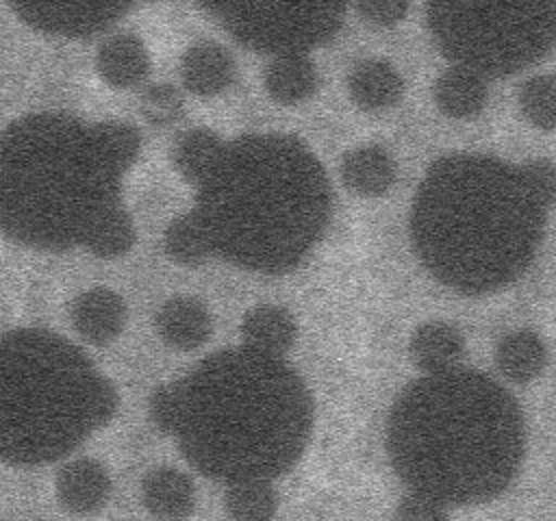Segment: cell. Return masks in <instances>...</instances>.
Returning <instances> with one entry per match:
<instances>
[{
	"label": "cell",
	"instance_id": "cell-1",
	"mask_svg": "<svg viewBox=\"0 0 556 521\" xmlns=\"http://www.w3.org/2000/svg\"><path fill=\"white\" fill-rule=\"evenodd\" d=\"M148 415L200 473L226 484L274 480L308 445L313 397L285 358L237 345L156 386Z\"/></svg>",
	"mask_w": 556,
	"mask_h": 521
},
{
	"label": "cell",
	"instance_id": "cell-2",
	"mask_svg": "<svg viewBox=\"0 0 556 521\" xmlns=\"http://www.w3.org/2000/svg\"><path fill=\"white\" fill-rule=\"evenodd\" d=\"M384 445L408 491L447 506L482 504L519 473L526 421L500 382L460 365L421 373L397 393Z\"/></svg>",
	"mask_w": 556,
	"mask_h": 521
},
{
	"label": "cell",
	"instance_id": "cell-3",
	"mask_svg": "<svg viewBox=\"0 0 556 521\" xmlns=\"http://www.w3.org/2000/svg\"><path fill=\"white\" fill-rule=\"evenodd\" d=\"M547 213L521 165L493 154L452 152L421 176L408 234L434 280L465 295H484L530 267Z\"/></svg>",
	"mask_w": 556,
	"mask_h": 521
},
{
	"label": "cell",
	"instance_id": "cell-4",
	"mask_svg": "<svg viewBox=\"0 0 556 521\" xmlns=\"http://www.w3.org/2000/svg\"><path fill=\"white\" fill-rule=\"evenodd\" d=\"M141 137L126 122L41 111L13 119L0 139V226L22 245L63 252L119 204Z\"/></svg>",
	"mask_w": 556,
	"mask_h": 521
},
{
	"label": "cell",
	"instance_id": "cell-5",
	"mask_svg": "<svg viewBox=\"0 0 556 521\" xmlns=\"http://www.w3.org/2000/svg\"><path fill=\"white\" fill-rule=\"evenodd\" d=\"M332 208L315 152L287 132H248L226 143L198 185L195 213L215 256L258 274H287L321 239Z\"/></svg>",
	"mask_w": 556,
	"mask_h": 521
},
{
	"label": "cell",
	"instance_id": "cell-6",
	"mask_svg": "<svg viewBox=\"0 0 556 521\" xmlns=\"http://www.w3.org/2000/svg\"><path fill=\"white\" fill-rule=\"evenodd\" d=\"M117 410L115 386L87 354L43 328L4 332L0 345V454L9 465L54 462Z\"/></svg>",
	"mask_w": 556,
	"mask_h": 521
},
{
	"label": "cell",
	"instance_id": "cell-7",
	"mask_svg": "<svg viewBox=\"0 0 556 521\" xmlns=\"http://www.w3.org/2000/svg\"><path fill=\"white\" fill-rule=\"evenodd\" d=\"M426 22L452 65L515 74L556 48V2H430Z\"/></svg>",
	"mask_w": 556,
	"mask_h": 521
},
{
	"label": "cell",
	"instance_id": "cell-8",
	"mask_svg": "<svg viewBox=\"0 0 556 521\" xmlns=\"http://www.w3.org/2000/svg\"><path fill=\"white\" fill-rule=\"evenodd\" d=\"M204 9L239 43L271 56L308 54L337 35L345 15L343 4L330 2H224Z\"/></svg>",
	"mask_w": 556,
	"mask_h": 521
},
{
	"label": "cell",
	"instance_id": "cell-9",
	"mask_svg": "<svg viewBox=\"0 0 556 521\" xmlns=\"http://www.w3.org/2000/svg\"><path fill=\"white\" fill-rule=\"evenodd\" d=\"M9 7L33 28L63 37H87L109 28L130 7L98 0H9Z\"/></svg>",
	"mask_w": 556,
	"mask_h": 521
},
{
	"label": "cell",
	"instance_id": "cell-10",
	"mask_svg": "<svg viewBox=\"0 0 556 521\" xmlns=\"http://www.w3.org/2000/svg\"><path fill=\"white\" fill-rule=\"evenodd\" d=\"M126 300L109 287H89L70 304V321L74 332L91 345L113 343L126 328Z\"/></svg>",
	"mask_w": 556,
	"mask_h": 521
},
{
	"label": "cell",
	"instance_id": "cell-11",
	"mask_svg": "<svg viewBox=\"0 0 556 521\" xmlns=\"http://www.w3.org/2000/svg\"><path fill=\"white\" fill-rule=\"evenodd\" d=\"M113 480L96 458H74L54 478V495L63 510L87 517L102 510L111 497Z\"/></svg>",
	"mask_w": 556,
	"mask_h": 521
},
{
	"label": "cell",
	"instance_id": "cell-12",
	"mask_svg": "<svg viewBox=\"0 0 556 521\" xmlns=\"http://www.w3.org/2000/svg\"><path fill=\"white\" fill-rule=\"evenodd\" d=\"M178 69L187 91L211 98L235 82L237 61L224 43L215 39H198L185 48Z\"/></svg>",
	"mask_w": 556,
	"mask_h": 521
},
{
	"label": "cell",
	"instance_id": "cell-13",
	"mask_svg": "<svg viewBox=\"0 0 556 521\" xmlns=\"http://www.w3.org/2000/svg\"><path fill=\"white\" fill-rule=\"evenodd\" d=\"M150 65L152 61L146 41L130 30L111 33L96 48V72L115 89L141 85L150 74Z\"/></svg>",
	"mask_w": 556,
	"mask_h": 521
},
{
	"label": "cell",
	"instance_id": "cell-14",
	"mask_svg": "<svg viewBox=\"0 0 556 521\" xmlns=\"http://www.w3.org/2000/svg\"><path fill=\"white\" fill-rule=\"evenodd\" d=\"M154 328L161 341L172 350L191 352L211 339L213 315L198 297L174 295L159 306Z\"/></svg>",
	"mask_w": 556,
	"mask_h": 521
},
{
	"label": "cell",
	"instance_id": "cell-15",
	"mask_svg": "<svg viewBox=\"0 0 556 521\" xmlns=\"http://www.w3.org/2000/svg\"><path fill=\"white\" fill-rule=\"evenodd\" d=\"M143 508L161 521H182L195 508V484L193 480L169 465L152 467L139 484Z\"/></svg>",
	"mask_w": 556,
	"mask_h": 521
},
{
	"label": "cell",
	"instance_id": "cell-16",
	"mask_svg": "<svg viewBox=\"0 0 556 521\" xmlns=\"http://www.w3.org/2000/svg\"><path fill=\"white\" fill-rule=\"evenodd\" d=\"M350 100L363 111H387L404 96L402 72L382 56L356 61L348 72Z\"/></svg>",
	"mask_w": 556,
	"mask_h": 521
},
{
	"label": "cell",
	"instance_id": "cell-17",
	"mask_svg": "<svg viewBox=\"0 0 556 521\" xmlns=\"http://www.w3.org/2000/svg\"><path fill=\"white\" fill-rule=\"evenodd\" d=\"M239 336L252 352L285 358L298 339V323L285 306L258 304L243 315Z\"/></svg>",
	"mask_w": 556,
	"mask_h": 521
},
{
	"label": "cell",
	"instance_id": "cell-18",
	"mask_svg": "<svg viewBox=\"0 0 556 521\" xmlns=\"http://www.w3.org/2000/svg\"><path fill=\"white\" fill-rule=\"evenodd\" d=\"M465 354L463 332L443 319L419 323L408 339V356L421 373H439L460 367Z\"/></svg>",
	"mask_w": 556,
	"mask_h": 521
},
{
	"label": "cell",
	"instance_id": "cell-19",
	"mask_svg": "<svg viewBox=\"0 0 556 521\" xmlns=\"http://www.w3.org/2000/svg\"><path fill=\"white\" fill-rule=\"evenodd\" d=\"M339 174L354 195L380 198L393 187L397 167L387 148L378 143H363L343 154Z\"/></svg>",
	"mask_w": 556,
	"mask_h": 521
},
{
	"label": "cell",
	"instance_id": "cell-20",
	"mask_svg": "<svg viewBox=\"0 0 556 521\" xmlns=\"http://www.w3.org/2000/svg\"><path fill=\"white\" fill-rule=\"evenodd\" d=\"M432 98L443 115L452 119H471L486 106V78L467 67L450 65L437 76Z\"/></svg>",
	"mask_w": 556,
	"mask_h": 521
},
{
	"label": "cell",
	"instance_id": "cell-21",
	"mask_svg": "<svg viewBox=\"0 0 556 521\" xmlns=\"http://www.w3.org/2000/svg\"><path fill=\"white\" fill-rule=\"evenodd\" d=\"M267 96L278 104H300L319 87V72L304 52L271 56L263 72Z\"/></svg>",
	"mask_w": 556,
	"mask_h": 521
},
{
	"label": "cell",
	"instance_id": "cell-22",
	"mask_svg": "<svg viewBox=\"0 0 556 521\" xmlns=\"http://www.w3.org/2000/svg\"><path fill=\"white\" fill-rule=\"evenodd\" d=\"M493 358L504 378L515 384H530L547 365V345L539 332L517 328L495 343Z\"/></svg>",
	"mask_w": 556,
	"mask_h": 521
},
{
	"label": "cell",
	"instance_id": "cell-23",
	"mask_svg": "<svg viewBox=\"0 0 556 521\" xmlns=\"http://www.w3.org/2000/svg\"><path fill=\"white\" fill-rule=\"evenodd\" d=\"M226 143L213 128L191 126L174 139L172 163L182 180L198 187L222 158Z\"/></svg>",
	"mask_w": 556,
	"mask_h": 521
},
{
	"label": "cell",
	"instance_id": "cell-24",
	"mask_svg": "<svg viewBox=\"0 0 556 521\" xmlns=\"http://www.w3.org/2000/svg\"><path fill=\"white\" fill-rule=\"evenodd\" d=\"M80 245L104 260L124 256L135 245V221L130 213L122 204L106 208L91 221Z\"/></svg>",
	"mask_w": 556,
	"mask_h": 521
},
{
	"label": "cell",
	"instance_id": "cell-25",
	"mask_svg": "<svg viewBox=\"0 0 556 521\" xmlns=\"http://www.w3.org/2000/svg\"><path fill=\"white\" fill-rule=\"evenodd\" d=\"M163 250L178 265H200L215 256L208 230L195 208L174 217L163 232Z\"/></svg>",
	"mask_w": 556,
	"mask_h": 521
},
{
	"label": "cell",
	"instance_id": "cell-26",
	"mask_svg": "<svg viewBox=\"0 0 556 521\" xmlns=\"http://www.w3.org/2000/svg\"><path fill=\"white\" fill-rule=\"evenodd\" d=\"M224 508L230 521H271L278 510V493L271 480L230 482L224 493Z\"/></svg>",
	"mask_w": 556,
	"mask_h": 521
},
{
	"label": "cell",
	"instance_id": "cell-27",
	"mask_svg": "<svg viewBox=\"0 0 556 521\" xmlns=\"http://www.w3.org/2000/svg\"><path fill=\"white\" fill-rule=\"evenodd\" d=\"M517 104L528 124L539 130H556V74H534L523 80Z\"/></svg>",
	"mask_w": 556,
	"mask_h": 521
},
{
	"label": "cell",
	"instance_id": "cell-28",
	"mask_svg": "<svg viewBox=\"0 0 556 521\" xmlns=\"http://www.w3.org/2000/svg\"><path fill=\"white\" fill-rule=\"evenodd\" d=\"M139 113L150 126H174L185 115V96L172 82H150L139 96Z\"/></svg>",
	"mask_w": 556,
	"mask_h": 521
},
{
	"label": "cell",
	"instance_id": "cell-29",
	"mask_svg": "<svg viewBox=\"0 0 556 521\" xmlns=\"http://www.w3.org/2000/svg\"><path fill=\"white\" fill-rule=\"evenodd\" d=\"M450 506L424 495L408 491L393 508L391 521H447Z\"/></svg>",
	"mask_w": 556,
	"mask_h": 521
},
{
	"label": "cell",
	"instance_id": "cell-30",
	"mask_svg": "<svg viewBox=\"0 0 556 521\" xmlns=\"http://www.w3.org/2000/svg\"><path fill=\"white\" fill-rule=\"evenodd\" d=\"M521 167L536 198L552 208L556 204V163L549 158H532L521 163Z\"/></svg>",
	"mask_w": 556,
	"mask_h": 521
},
{
	"label": "cell",
	"instance_id": "cell-31",
	"mask_svg": "<svg viewBox=\"0 0 556 521\" xmlns=\"http://www.w3.org/2000/svg\"><path fill=\"white\" fill-rule=\"evenodd\" d=\"M354 11L371 26H393L408 13L406 2H356Z\"/></svg>",
	"mask_w": 556,
	"mask_h": 521
}]
</instances>
